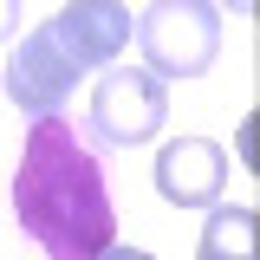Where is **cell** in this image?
<instances>
[{
  "instance_id": "obj_7",
  "label": "cell",
  "mask_w": 260,
  "mask_h": 260,
  "mask_svg": "<svg viewBox=\"0 0 260 260\" xmlns=\"http://www.w3.org/2000/svg\"><path fill=\"white\" fill-rule=\"evenodd\" d=\"M20 32V0H0V46Z\"/></svg>"
},
{
  "instance_id": "obj_5",
  "label": "cell",
  "mask_w": 260,
  "mask_h": 260,
  "mask_svg": "<svg viewBox=\"0 0 260 260\" xmlns=\"http://www.w3.org/2000/svg\"><path fill=\"white\" fill-rule=\"evenodd\" d=\"M228 189V156L215 137H176L156 156V195L169 208H208Z\"/></svg>"
},
{
  "instance_id": "obj_1",
  "label": "cell",
  "mask_w": 260,
  "mask_h": 260,
  "mask_svg": "<svg viewBox=\"0 0 260 260\" xmlns=\"http://www.w3.org/2000/svg\"><path fill=\"white\" fill-rule=\"evenodd\" d=\"M13 221L39 260H98L117 241V208L104 182L91 130H78L65 111L32 117L13 169Z\"/></svg>"
},
{
  "instance_id": "obj_4",
  "label": "cell",
  "mask_w": 260,
  "mask_h": 260,
  "mask_svg": "<svg viewBox=\"0 0 260 260\" xmlns=\"http://www.w3.org/2000/svg\"><path fill=\"white\" fill-rule=\"evenodd\" d=\"M169 124V85L143 65H104L91 91V143L130 150V143H150Z\"/></svg>"
},
{
  "instance_id": "obj_6",
  "label": "cell",
  "mask_w": 260,
  "mask_h": 260,
  "mask_svg": "<svg viewBox=\"0 0 260 260\" xmlns=\"http://www.w3.org/2000/svg\"><path fill=\"white\" fill-rule=\"evenodd\" d=\"M195 260H254V208H241V202H234V208H228V202H208Z\"/></svg>"
},
{
  "instance_id": "obj_2",
  "label": "cell",
  "mask_w": 260,
  "mask_h": 260,
  "mask_svg": "<svg viewBox=\"0 0 260 260\" xmlns=\"http://www.w3.org/2000/svg\"><path fill=\"white\" fill-rule=\"evenodd\" d=\"M130 46V7L124 0H65L13 46L0 91L20 104V117H52L72 104L78 78H91Z\"/></svg>"
},
{
  "instance_id": "obj_9",
  "label": "cell",
  "mask_w": 260,
  "mask_h": 260,
  "mask_svg": "<svg viewBox=\"0 0 260 260\" xmlns=\"http://www.w3.org/2000/svg\"><path fill=\"white\" fill-rule=\"evenodd\" d=\"M228 13H241V20H247V13H254V0H221Z\"/></svg>"
},
{
  "instance_id": "obj_8",
  "label": "cell",
  "mask_w": 260,
  "mask_h": 260,
  "mask_svg": "<svg viewBox=\"0 0 260 260\" xmlns=\"http://www.w3.org/2000/svg\"><path fill=\"white\" fill-rule=\"evenodd\" d=\"M98 260H156V254H143V247H117V241H111V247H104Z\"/></svg>"
},
{
  "instance_id": "obj_3",
  "label": "cell",
  "mask_w": 260,
  "mask_h": 260,
  "mask_svg": "<svg viewBox=\"0 0 260 260\" xmlns=\"http://www.w3.org/2000/svg\"><path fill=\"white\" fill-rule=\"evenodd\" d=\"M130 39L143 52V72H156L162 85L202 78L221 52V7L215 0H150L130 20Z\"/></svg>"
}]
</instances>
